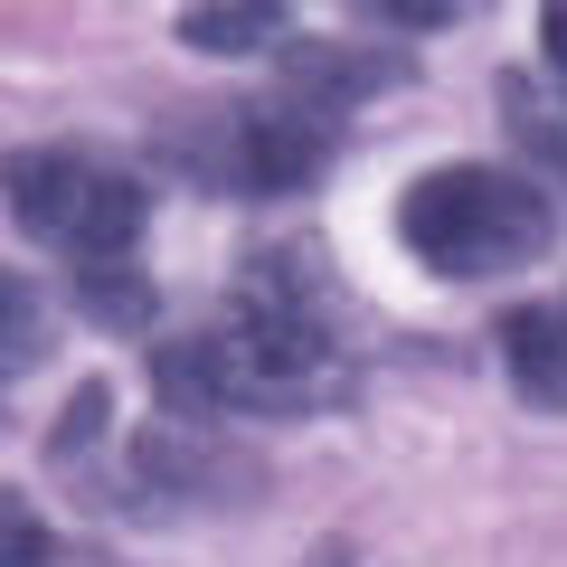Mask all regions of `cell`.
Masks as SVG:
<instances>
[{
  "label": "cell",
  "mask_w": 567,
  "mask_h": 567,
  "mask_svg": "<svg viewBox=\"0 0 567 567\" xmlns=\"http://www.w3.org/2000/svg\"><path fill=\"white\" fill-rule=\"evenodd\" d=\"M303 567H360V548H350V539H322V548H312Z\"/></svg>",
  "instance_id": "4fadbf2b"
},
{
  "label": "cell",
  "mask_w": 567,
  "mask_h": 567,
  "mask_svg": "<svg viewBox=\"0 0 567 567\" xmlns=\"http://www.w3.org/2000/svg\"><path fill=\"white\" fill-rule=\"evenodd\" d=\"M181 39L199 58H246V48H284V20L275 10H189Z\"/></svg>",
  "instance_id": "9c48e42d"
},
{
  "label": "cell",
  "mask_w": 567,
  "mask_h": 567,
  "mask_svg": "<svg viewBox=\"0 0 567 567\" xmlns=\"http://www.w3.org/2000/svg\"><path fill=\"white\" fill-rule=\"evenodd\" d=\"M227 171H237L246 189H265V199H284V189H312V181L331 171V123L303 114V104L237 114V133H227Z\"/></svg>",
  "instance_id": "3957f363"
},
{
  "label": "cell",
  "mask_w": 567,
  "mask_h": 567,
  "mask_svg": "<svg viewBox=\"0 0 567 567\" xmlns=\"http://www.w3.org/2000/svg\"><path fill=\"white\" fill-rule=\"evenodd\" d=\"M406 66L388 48H350V39H284V104H303V114H341V104H369L388 95Z\"/></svg>",
  "instance_id": "277c9868"
},
{
  "label": "cell",
  "mask_w": 567,
  "mask_h": 567,
  "mask_svg": "<svg viewBox=\"0 0 567 567\" xmlns=\"http://www.w3.org/2000/svg\"><path fill=\"white\" fill-rule=\"evenodd\" d=\"M152 398L181 406V416L227 406V388H218V341H162V350H152Z\"/></svg>",
  "instance_id": "ba28073f"
},
{
  "label": "cell",
  "mask_w": 567,
  "mask_h": 567,
  "mask_svg": "<svg viewBox=\"0 0 567 567\" xmlns=\"http://www.w3.org/2000/svg\"><path fill=\"white\" fill-rule=\"evenodd\" d=\"M398 237H406V256L435 265V275H511V265H529L558 237V218H548V199H539L529 171L454 162V171L406 181Z\"/></svg>",
  "instance_id": "6da1fadb"
},
{
  "label": "cell",
  "mask_w": 567,
  "mask_h": 567,
  "mask_svg": "<svg viewBox=\"0 0 567 567\" xmlns=\"http://www.w3.org/2000/svg\"><path fill=\"white\" fill-rule=\"evenodd\" d=\"M502 360H511V388L529 406H567V303H529L502 322Z\"/></svg>",
  "instance_id": "5b68a950"
},
{
  "label": "cell",
  "mask_w": 567,
  "mask_h": 567,
  "mask_svg": "<svg viewBox=\"0 0 567 567\" xmlns=\"http://www.w3.org/2000/svg\"><path fill=\"white\" fill-rule=\"evenodd\" d=\"M10 218L76 265H123L142 237V181L95 152H29L10 171Z\"/></svg>",
  "instance_id": "7a4b0ae2"
},
{
  "label": "cell",
  "mask_w": 567,
  "mask_h": 567,
  "mask_svg": "<svg viewBox=\"0 0 567 567\" xmlns=\"http://www.w3.org/2000/svg\"><path fill=\"white\" fill-rule=\"evenodd\" d=\"M0 529H10V539H0V558H10V567H39L48 529H39V502H29V492H10V502H0Z\"/></svg>",
  "instance_id": "8fae6325"
},
{
  "label": "cell",
  "mask_w": 567,
  "mask_h": 567,
  "mask_svg": "<svg viewBox=\"0 0 567 567\" xmlns=\"http://www.w3.org/2000/svg\"><path fill=\"white\" fill-rule=\"evenodd\" d=\"M152 275H133V265H76V312L95 331H152Z\"/></svg>",
  "instance_id": "52a82bcc"
},
{
  "label": "cell",
  "mask_w": 567,
  "mask_h": 567,
  "mask_svg": "<svg viewBox=\"0 0 567 567\" xmlns=\"http://www.w3.org/2000/svg\"><path fill=\"white\" fill-rule=\"evenodd\" d=\"M548 58H558V76H567V10L548 20Z\"/></svg>",
  "instance_id": "5bb4252c"
},
{
  "label": "cell",
  "mask_w": 567,
  "mask_h": 567,
  "mask_svg": "<svg viewBox=\"0 0 567 567\" xmlns=\"http://www.w3.org/2000/svg\"><path fill=\"white\" fill-rule=\"evenodd\" d=\"M502 123H511V142H520V162L567 171V76H558V66H520V76H502Z\"/></svg>",
  "instance_id": "8992f818"
},
{
  "label": "cell",
  "mask_w": 567,
  "mask_h": 567,
  "mask_svg": "<svg viewBox=\"0 0 567 567\" xmlns=\"http://www.w3.org/2000/svg\"><path fill=\"white\" fill-rule=\"evenodd\" d=\"M0 312H10V379H20V369H39V350H48V303H39V284H0Z\"/></svg>",
  "instance_id": "30bf717a"
},
{
  "label": "cell",
  "mask_w": 567,
  "mask_h": 567,
  "mask_svg": "<svg viewBox=\"0 0 567 567\" xmlns=\"http://www.w3.org/2000/svg\"><path fill=\"white\" fill-rule=\"evenodd\" d=\"M369 20H388V29H445L454 0H369Z\"/></svg>",
  "instance_id": "7c38bea8"
}]
</instances>
